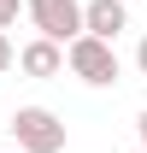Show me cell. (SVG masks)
I'll return each mask as SVG.
<instances>
[{
    "label": "cell",
    "mask_w": 147,
    "mask_h": 153,
    "mask_svg": "<svg viewBox=\"0 0 147 153\" xmlns=\"http://www.w3.org/2000/svg\"><path fill=\"white\" fill-rule=\"evenodd\" d=\"M65 65H71V76H76V82H88V88H112V82L124 76L118 47H112V41H94V36L65 41Z\"/></svg>",
    "instance_id": "6da1fadb"
},
{
    "label": "cell",
    "mask_w": 147,
    "mask_h": 153,
    "mask_svg": "<svg viewBox=\"0 0 147 153\" xmlns=\"http://www.w3.org/2000/svg\"><path fill=\"white\" fill-rule=\"evenodd\" d=\"M6 130L18 141V153H65V118L53 106H18Z\"/></svg>",
    "instance_id": "7a4b0ae2"
},
{
    "label": "cell",
    "mask_w": 147,
    "mask_h": 153,
    "mask_svg": "<svg viewBox=\"0 0 147 153\" xmlns=\"http://www.w3.org/2000/svg\"><path fill=\"white\" fill-rule=\"evenodd\" d=\"M24 12L36 24V36L53 41V47H65V41L82 36V0H24Z\"/></svg>",
    "instance_id": "3957f363"
},
{
    "label": "cell",
    "mask_w": 147,
    "mask_h": 153,
    "mask_svg": "<svg viewBox=\"0 0 147 153\" xmlns=\"http://www.w3.org/2000/svg\"><path fill=\"white\" fill-rule=\"evenodd\" d=\"M124 30H129V6H124V0H88V6H82V36L118 41Z\"/></svg>",
    "instance_id": "277c9868"
},
{
    "label": "cell",
    "mask_w": 147,
    "mask_h": 153,
    "mask_svg": "<svg viewBox=\"0 0 147 153\" xmlns=\"http://www.w3.org/2000/svg\"><path fill=\"white\" fill-rule=\"evenodd\" d=\"M12 65H18L24 76H36V82H53L59 71H65V47H53V41H24L18 47V59H12Z\"/></svg>",
    "instance_id": "5b68a950"
},
{
    "label": "cell",
    "mask_w": 147,
    "mask_h": 153,
    "mask_svg": "<svg viewBox=\"0 0 147 153\" xmlns=\"http://www.w3.org/2000/svg\"><path fill=\"white\" fill-rule=\"evenodd\" d=\"M18 12H24V0H0V36L18 24Z\"/></svg>",
    "instance_id": "8992f818"
},
{
    "label": "cell",
    "mask_w": 147,
    "mask_h": 153,
    "mask_svg": "<svg viewBox=\"0 0 147 153\" xmlns=\"http://www.w3.org/2000/svg\"><path fill=\"white\" fill-rule=\"evenodd\" d=\"M12 59H18V53H12V41L0 36V71H12Z\"/></svg>",
    "instance_id": "52a82bcc"
},
{
    "label": "cell",
    "mask_w": 147,
    "mask_h": 153,
    "mask_svg": "<svg viewBox=\"0 0 147 153\" xmlns=\"http://www.w3.org/2000/svg\"><path fill=\"white\" fill-rule=\"evenodd\" d=\"M135 71H141V76H147V36H141V41H135Z\"/></svg>",
    "instance_id": "ba28073f"
},
{
    "label": "cell",
    "mask_w": 147,
    "mask_h": 153,
    "mask_svg": "<svg viewBox=\"0 0 147 153\" xmlns=\"http://www.w3.org/2000/svg\"><path fill=\"white\" fill-rule=\"evenodd\" d=\"M135 135H141V153H147V106L135 112Z\"/></svg>",
    "instance_id": "9c48e42d"
},
{
    "label": "cell",
    "mask_w": 147,
    "mask_h": 153,
    "mask_svg": "<svg viewBox=\"0 0 147 153\" xmlns=\"http://www.w3.org/2000/svg\"><path fill=\"white\" fill-rule=\"evenodd\" d=\"M135 153H141V147H135Z\"/></svg>",
    "instance_id": "30bf717a"
}]
</instances>
